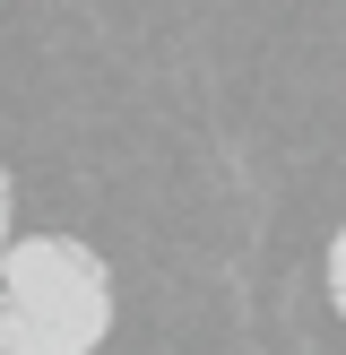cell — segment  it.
Listing matches in <instances>:
<instances>
[{
	"label": "cell",
	"instance_id": "3957f363",
	"mask_svg": "<svg viewBox=\"0 0 346 355\" xmlns=\"http://www.w3.org/2000/svg\"><path fill=\"white\" fill-rule=\"evenodd\" d=\"M17 234V191H9V173H0V243Z\"/></svg>",
	"mask_w": 346,
	"mask_h": 355
},
{
	"label": "cell",
	"instance_id": "6da1fadb",
	"mask_svg": "<svg viewBox=\"0 0 346 355\" xmlns=\"http://www.w3.org/2000/svg\"><path fill=\"white\" fill-rule=\"evenodd\" d=\"M113 338V269L78 234L0 243V355H95Z\"/></svg>",
	"mask_w": 346,
	"mask_h": 355
},
{
	"label": "cell",
	"instance_id": "7a4b0ae2",
	"mask_svg": "<svg viewBox=\"0 0 346 355\" xmlns=\"http://www.w3.org/2000/svg\"><path fill=\"white\" fill-rule=\"evenodd\" d=\"M329 304H338V321H346V225H338V243H329Z\"/></svg>",
	"mask_w": 346,
	"mask_h": 355
}]
</instances>
